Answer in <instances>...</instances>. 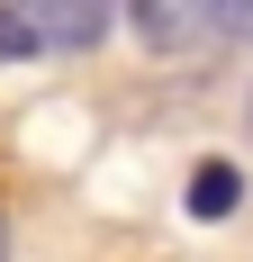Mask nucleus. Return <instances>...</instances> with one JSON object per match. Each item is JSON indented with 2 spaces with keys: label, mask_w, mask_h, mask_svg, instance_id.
<instances>
[{
  "label": "nucleus",
  "mask_w": 253,
  "mask_h": 262,
  "mask_svg": "<svg viewBox=\"0 0 253 262\" xmlns=\"http://www.w3.org/2000/svg\"><path fill=\"white\" fill-rule=\"evenodd\" d=\"M244 118H253V108H244Z\"/></svg>",
  "instance_id": "nucleus-6"
},
{
  "label": "nucleus",
  "mask_w": 253,
  "mask_h": 262,
  "mask_svg": "<svg viewBox=\"0 0 253 262\" xmlns=\"http://www.w3.org/2000/svg\"><path fill=\"white\" fill-rule=\"evenodd\" d=\"M208 36H253V0L244 9H208Z\"/></svg>",
  "instance_id": "nucleus-4"
},
{
  "label": "nucleus",
  "mask_w": 253,
  "mask_h": 262,
  "mask_svg": "<svg viewBox=\"0 0 253 262\" xmlns=\"http://www.w3.org/2000/svg\"><path fill=\"white\" fill-rule=\"evenodd\" d=\"M235 199H244V172L235 163H199L190 172V217H226Z\"/></svg>",
  "instance_id": "nucleus-3"
},
{
  "label": "nucleus",
  "mask_w": 253,
  "mask_h": 262,
  "mask_svg": "<svg viewBox=\"0 0 253 262\" xmlns=\"http://www.w3.org/2000/svg\"><path fill=\"white\" fill-rule=\"evenodd\" d=\"M126 27L163 54V46H199V36H208V9H199V0H136V9H126Z\"/></svg>",
  "instance_id": "nucleus-2"
},
{
  "label": "nucleus",
  "mask_w": 253,
  "mask_h": 262,
  "mask_svg": "<svg viewBox=\"0 0 253 262\" xmlns=\"http://www.w3.org/2000/svg\"><path fill=\"white\" fill-rule=\"evenodd\" d=\"M0 262H9V226H0Z\"/></svg>",
  "instance_id": "nucleus-5"
},
{
  "label": "nucleus",
  "mask_w": 253,
  "mask_h": 262,
  "mask_svg": "<svg viewBox=\"0 0 253 262\" xmlns=\"http://www.w3.org/2000/svg\"><path fill=\"white\" fill-rule=\"evenodd\" d=\"M109 36L100 0H18L0 9V63H27V54H91Z\"/></svg>",
  "instance_id": "nucleus-1"
}]
</instances>
